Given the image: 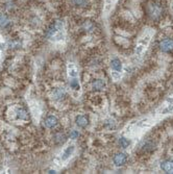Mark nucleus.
Instances as JSON below:
<instances>
[{"instance_id": "obj_9", "label": "nucleus", "mask_w": 173, "mask_h": 174, "mask_svg": "<svg viewBox=\"0 0 173 174\" xmlns=\"http://www.w3.org/2000/svg\"><path fill=\"white\" fill-rule=\"evenodd\" d=\"M13 117L17 121L27 120V113L23 108H15L13 109Z\"/></svg>"}, {"instance_id": "obj_20", "label": "nucleus", "mask_w": 173, "mask_h": 174, "mask_svg": "<svg viewBox=\"0 0 173 174\" xmlns=\"http://www.w3.org/2000/svg\"><path fill=\"white\" fill-rule=\"evenodd\" d=\"M64 141H65V136H64V133H61V132L55 133V136H54V142L55 143L61 144V143H63Z\"/></svg>"}, {"instance_id": "obj_8", "label": "nucleus", "mask_w": 173, "mask_h": 174, "mask_svg": "<svg viewBox=\"0 0 173 174\" xmlns=\"http://www.w3.org/2000/svg\"><path fill=\"white\" fill-rule=\"evenodd\" d=\"M162 7L157 3H151L148 7V14L152 19H157L162 15Z\"/></svg>"}, {"instance_id": "obj_12", "label": "nucleus", "mask_w": 173, "mask_h": 174, "mask_svg": "<svg viewBox=\"0 0 173 174\" xmlns=\"http://www.w3.org/2000/svg\"><path fill=\"white\" fill-rule=\"evenodd\" d=\"M161 170L165 173L173 174V159H166L161 163Z\"/></svg>"}, {"instance_id": "obj_14", "label": "nucleus", "mask_w": 173, "mask_h": 174, "mask_svg": "<svg viewBox=\"0 0 173 174\" xmlns=\"http://www.w3.org/2000/svg\"><path fill=\"white\" fill-rule=\"evenodd\" d=\"M57 124H58L57 118L53 115H49L48 117L45 119V121H44V125H45L47 128H54Z\"/></svg>"}, {"instance_id": "obj_16", "label": "nucleus", "mask_w": 173, "mask_h": 174, "mask_svg": "<svg viewBox=\"0 0 173 174\" xmlns=\"http://www.w3.org/2000/svg\"><path fill=\"white\" fill-rule=\"evenodd\" d=\"M118 143H119V145H120V147H121V148L126 149V148H128V147H130V140L128 139V137H126V136H122V137L119 138Z\"/></svg>"}, {"instance_id": "obj_11", "label": "nucleus", "mask_w": 173, "mask_h": 174, "mask_svg": "<svg viewBox=\"0 0 173 174\" xmlns=\"http://www.w3.org/2000/svg\"><path fill=\"white\" fill-rule=\"evenodd\" d=\"M67 72H68V77H80V70H78L77 66L73 63H69L67 66Z\"/></svg>"}, {"instance_id": "obj_1", "label": "nucleus", "mask_w": 173, "mask_h": 174, "mask_svg": "<svg viewBox=\"0 0 173 174\" xmlns=\"http://www.w3.org/2000/svg\"><path fill=\"white\" fill-rule=\"evenodd\" d=\"M154 36V29L152 28H146L143 33L140 34L139 39L137 40L136 47H134V53L138 56H142L148 49L152 37Z\"/></svg>"}, {"instance_id": "obj_5", "label": "nucleus", "mask_w": 173, "mask_h": 174, "mask_svg": "<svg viewBox=\"0 0 173 174\" xmlns=\"http://www.w3.org/2000/svg\"><path fill=\"white\" fill-rule=\"evenodd\" d=\"M69 87L71 89V91L75 94V96H80L81 93V85L80 77L69 78Z\"/></svg>"}, {"instance_id": "obj_15", "label": "nucleus", "mask_w": 173, "mask_h": 174, "mask_svg": "<svg viewBox=\"0 0 173 174\" xmlns=\"http://www.w3.org/2000/svg\"><path fill=\"white\" fill-rule=\"evenodd\" d=\"M105 87H107V83L104 79H95L92 83V88L95 91H102L105 89Z\"/></svg>"}, {"instance_id": "obj_18", "label": "nucleus", "mask_w": 173, "mask_h": 174, "mask_svg": "<svg viewBox=\"0 0 173 174\" xmlns=\"http://www.w3.org/2000/svg\"><path fill=\"white\" fill-rule=\"evenodd\" d=\"M10 24H11V22H10V20L7 19V16L0 15V27H1V28H5V27H7V26L10 25Z\"/></svg>"}, {"instance_id": "obj_13", "label": "nucleus", "mask_w": 173, "mask_h": 174, "mask_svg": "<svg viewBox=\"0 0 173 174\" xmlns=\"http://www.w3.org/2000/svg\"><path fill=\"white\" fill-rule=\"evenodd\" d=\"M75 124L77 127L84 128V127H87V125L89 124V119H88L86 115H78V116H76V118H75Z\"/></svg>"}, {"instance_id": "obj_19", "label": "nucleus", "mask_w": 173, "mask_h": 174, "mask_svg": "<svg viewBox=\"0 0 173 174\" xmlns=\"http://www.w3.org/2000/svg\"><path fill=\"white\" fill-rule=\"evenodd\" d=\"M72 2L73 5L78 7H84L88 4V0H70Z\"/></svg>"}, {"instance_id": "obj_17", "label": "nucleus", "mask_w": 173, "mask_h": 174, "mask_svg": "<svg viewBox=\"0 0 173 174\" xmlns=\"http://www.w3.org/2000/svg\"><path fill=\"white\" fill-rule=\"evenodd\" d=\"M117 0H104V15H108Z\"/></svg>"}, {"instance_id": "obj_2", "label": "nucleus", "mask_w": 173, "mask_h": 174, "mask_svg": "<svg viewBox=\"0 0 173 174\" xmlns=\"http://www.w3.org/2000/svg\"><path fill=\"white\" fill-rule=\"evenodd\" d=\"M111 75H112L113 79L117 82V80H119L120 78L122 76V73H123V64L121 62V60L118 59V57H113L112 60H111Z\"/></svg>"}, {"instance_id": "obj_6", "label": "nucleus", "mask_w": 173, "mask_h": 174, "mask_svg": "<svg viewBox=\"0 0 173 174\" xmlns=\"http://www.w3.org/2000/svg\"><path fill=\"white\" fill-rule=\"evenodd\" d=\"M126 162H127V155L125 154L124 152L116 153V154L114 155V158H113L114 166L117 167V168L123 167L125 164H126Z\"/></svg>"}, {"instance_id": "obj_4", "label": "nucleus", "mask_w": 173, "mask_h": 174, "mask_svg": "<svg viewBox=\"0 0 173 174\" xmlns=\"http://www.w3.org/2000/svg\"><path fill=\"white\" fill-rule=\"evenodd\" d=\"M76 151V146L75 144H69L68 146L65 147L63 150V152L61 153V163H66V162H68L70 158H72L73 155H74V153Z\"/></svg>"}, {"instance_id": "obj_21", "label": "nucleus", "mask_w": 173, "mask_h": 174, "mask_svg": "<svg viewBox=\"0 0 173 174\" xmlns=\"http://www.w3.org/2000/svg\"><path fill=\"white\" fill-rule=\"evenodd\" d=\"M78 137H80V132H78V130H72V132H70V139H71V140H76Z\"/></svg>"}, {"instance_id": "obj_7", "label": "nucleus", "mask_w": 173, "mask_h": 174, "mask_svg": "<svg viewBox=\"0 0 173 174\" xmlns=\"http://www.w3.org/2000/svg\"><path fill=\"white\" fill-rule=\"evenodd\" d=\"M160 49L165 53L173 52V39L171 38H165L160 42Z\"/></svg>"}, {"instance_id": "obj_10", "label": "nucleus", "mask_w": 173, "mask_h": 174, "mask_svg": "<svg viewBox=\"0 0 173 174\" xmlns=\"http://www.w3.org/2000/svg\"><path fill=\"white\" fill-rule=\"evenodd\" d=\"M66 95H67V92L64 88H57L52 92V98L57 101H61L63 99H65Z\"/></svg>"}, {"instance_id": "obj_3", "label": "nucleus", "mask_w": 173, "mask_h": 174, "mask_svg": "<svg viewBox=\"0 0 173 174\" xmlns=\"http://www.w3.org/2000/svg\"><path fill=\"white\" fill-rule=\"evenodd\" d=\"M61 30H65L64 22L61 21V20H57V21L53 22L49 26L48 30H47V38H48V40H50L54 34H57V33H60Z\"/></svg>"}]
</instances>
